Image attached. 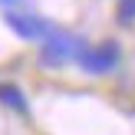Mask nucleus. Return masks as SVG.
<instances>
[{
  "mask_svg": "<svg viewBox=\"0 0 135 135\" xmlns=\"http://www.w3.org/2000/svg\"><path fill=\"white\" fill-rule=\"evenodd\" d=\"M86 50V36L83 33H73V30H56L53 26L46 33V40L40 43V66L43 69H63L69 63H79Z\"/></svg>",
  "mask_w": 135,
  "mask_h": 135,
  "instance_id": "1",
  "label": "nucleus"
},
{
  "mask_svg": "<svg viewBox=\"0 0 135 135\" xmlns=\"http://www.w3.org/2000/svg\"><path fill=\"white\" fill-rule=\"evenodd\" d=\"M79 69L86 76H112L122 66V43L119 40H99V43H86L83 56H79Z\"/></svg>",
  "mask_w": 135,
  "mask_h": 135,
  "instance_id": "2",
  "label": "nucleus"
},
{
  "mask_svg": "<svg viewBox=\"0 0 135 135\" xmlns=\"http://www.w3.org/2000/svg\"><path fill=\"white\" fill-rule=\"evenodd\" d=\"M3 23L10 26V33L23 43H43L46 33L53 30V23L40 13H30V10H7L3 13Z\"/></svg>",
  "mask_w": 135,
  "mask_h": 135,
  "instance_id": "3",
  "label": "nucleus"
},
{
  "mask_svg": "<svg viewBox=\"0 0 135 135\" xmlns=\"http://www.w3.org/2000/svg\"><path fill=\"white\" fill-rule=\"evenodd\" d=\"M0 105H7L17 115H26L30 112V99H26V92L17 83H0Z\"/></svg>",
  "mask_w": 135,
  "mask_h": 135,
  "instance_id": "4",
  "label": "nucleus"
},
{
  "mask_svg": "<svg viewBox=\"0 0 135 135\" xmlns=\"http://www.w3.org/2000/svg\"><path fill=\"white\" fill-rule=\"evenodd\" d=\"M115 20L119 23H135V0H119V7H115Z\"/></svg>",
  "mask_w": 135,
  "mask_h": 135,
  "instance_id": "5",
  "label": "nucleus"
},
{
  "mask_svg": "<svg viewBox=\"0 0 135 135\" xmlns=\"http://www.w3.org/2000/svg\"><path fill=\"white\" fill-rule=\"evenodd\" d=\"M0 3H3V7H10V3H17V0H0Z\"/></svg>",
  "mask_w": 135,
  "mask_h": 135,
  "instance_id": "6",
  "label": "nucleus"
}]
</instances>
